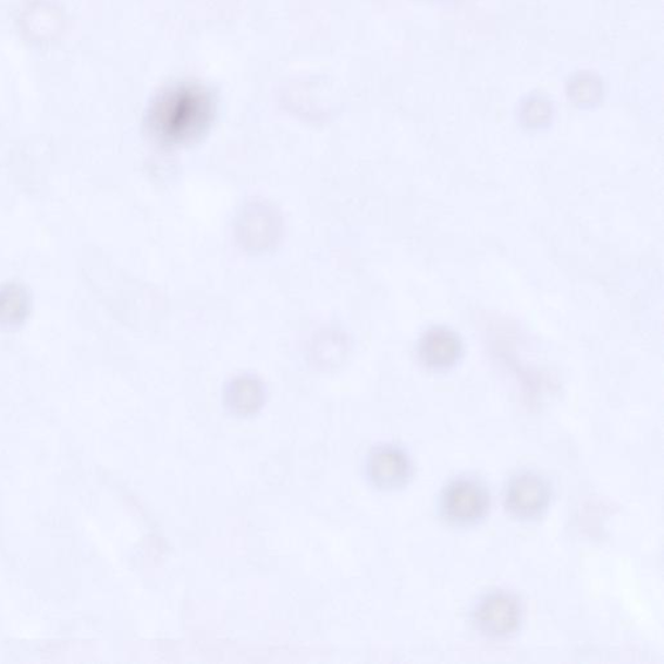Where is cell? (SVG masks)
I'll list each match as a JSON object with an SVG mask.
<instances>
[{"label":"cell","instance_id":"1","mask_svg":"<svg viewBox=\"0 0 664 664\" xmlns=\"http://www.w3.org/2000/svg\"><path fill=\"white\" fill-rule=\"evenodd\" d=\"M212 99L198 86L183 85L162 94L150 113V127L164 144L183 145L199 138L211 124Z\"/></svg>","mask_w":664,"mask_h":664},{"label":"cell","instance_id":"2","mask_svg":"<svg viewBox=\"0 0 664 664\" xmlns=\"http://www.w3.org/2000/svg\"><path fill=\"white\" fill-rule=\"evenodd\" d=\"M443 509L446 518L457 525H471L482 519L488 509V494L474 480H459L445 492Z\"/></svg>","mask_w":664,"mask_h":664},{"label":"cell","instance_id":"3","mask_svg":"<svg viewBox=\"0 0 664 664\" xmlns=\"http://www.w3.org/2000/svg\"><path fill=\"white\" fill-rule=\"evenodd\" d=\"M477 622L479 628L488 636H509L519 626L520 606L518 601L509 594H492L479 606Z\"/></svg>","mask_w":664,"mask_h":664},{"label":"cell","instance_id":"4","mask_svg":"<svg viewBox=\"0 0 664 664\" xmlns=\"http://www.w3.org/2000/svg\"><path fill=\"white\" fill-rule=\"evenodd\" d=\"M419 358L426 368L446 370L463 355V343L456 332L445 328H432L419 341Z\"/></svg>","mask_w":664,"mask_h":664},{"label":"cell","instance_id":"5","mask_svg":"<svg viewBox=\"0 0 664 664\" xmlns=\"http://www.w3.org/2000/svg\"><path fill=\"white\" fill-rule=\"evenodd\" d=\"M368 477L381 490L403 487L410 477V464L402 451L383 446L371 453L368 460Z\"/></svg>","mask_w":664,"mask_h":664},{"label":"cell","instance_id":"6","mask_svg":"<svg viewBox=\"0 0 664 664\" xmlns=\"http://www.w3.org/2000/svg\"><path fill=\"white\" fill-rule=\"evenodd\" d=\"M506 500L511 512L517 517L534 518L545 511L549 501L548 487L540 478L527 474L513 480Z\"/></svg>","mask_w":664,"mask_h":664},{"label":"cell","instance_id":"7","mask_svg":"<svg viewBox=\"0 0 664 664\" xmlns=\"http://www.w3.org/2000/svg\"><path fill=\"white\" fill-rule=\"evenodd\" d=\"M32 300L24 287L10 284L0 288V328H19L30 313Z\"/></svg>","mask_w":664,"mask_h":664},{"label":"cell","instance_id":"8","mask_svg":"<svg viewBox=\"0 0 664 664\" xmlns=\"http://www.w3.org/2000/svg\"><path fill=\"white\" fill-rule=\"evenodd\" d=\"M262 403V392L254 383H239L230 392L229 406L236 416H253Z\"/></svg>","mask_w":664,"mask_h":664}]
</instances>
